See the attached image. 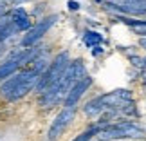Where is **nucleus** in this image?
Instances as JSON below:
<instances>
[{"label": "nucleus", "instance_id": "obj_3", "mask_svg": "<svg viewBox=\"0 0 146 141\" xmlns=\"http://www.w3.org/2000/svg\"><path fill=\"white\" fill-rule=\"evenodd\" d=\"M144 136L143 128L132 121H119L114 125H106L99 128L98 139L99 141H123V139H141Z\"/></svg>", "mask_w": 146, "mask_h": 141}, {"label": "nucleus", "instance_id": "obj_6", "mask_svg": "<svg viewBox=\"0 0 146 141\" xmlns=\"http://www.w3.org/2000/svg\"><path fill=\"white\" fill-rule=\"evenodd\" d=\"M74 114H76V107H65V109L56 116V120L52 121V125H50V128H49V134H47V139L49 141L58 139L61 134H63L65 128L69 127V123L72 121Z\"/></svg>", "mask_w": 146, "mask_h": 141}, {"label": "nucleus", "instance_id": "obj_2", "mask_svg": "<svg viewBox=\"0 0 146 141\" xmlns=\"http://www.w3.org/2000/svg\"><path fill=\"white\" fill-rule=\"evenodd\" d=\"M42 72H38L36 69H25L20 72H15L13 76H9L5 82H2L0 85V96L9 101H16L20 98H24L27 92H31L36 87V82L40 78Z\"/></svg>", "mask_w": 146, "mask_h": 141}, {"label": "nucleus", "instance_id": "obj_1", "mask_svg": "<svg viewBox=\"0 0 146 141\" xmlns=\"http://www.w3.org/2000/svg\"><path fill=\"white\" fill-rule=\"evenodd\" d=\"M87 76V71H85V65H83L81 60H74L70 61L69 67L65 69L63 76L58 80V83H54L52 87H49L45 92L40 94V105L43 109H49V107H54L58 101L65 100L67 94L70 92V89L76 85L81 78Z\"/></svg>", "mask_w": 146, "mask_h": 141}, {"label": "nucleus", "instance_id": "obj_13", "mask_svg": "<svg viewBox=\"0 0 146 141\" xmlns=\"http://www.w3.org/2000/svg\"><path fill=\"white\" fill-rule=\"evenodd\" d=\"M139 43H141V47H144V49H146V36H143L141 40H139Z\"/></svg>", "mask_w": 146, "mask_h": 141}, {"label": "nucleus", "instance_id": "obj_4", "mask_svg": "<svg viewBox=\"0 0 146 141\" xmlns=\"http://www.w3.org/2000/svg\"><path fill=\"white\" fill-rule=\"evenodd\" d=\"M69 63H70L69 53H65V51H63V53H60L52 60V63H50L47 69L40 74V78H38V82H36L35 91L42 94V92H45L49 87H52L54 83H58V80L63 76V72H65L67 67H69Z\"/></svg>", "mask_w": 146, "mask_h": 141}, {"label": "nucleus", "instance_id": "obj_11", "mask_svg": "<svg viewBox=\"0 0 146 141\" xmlns=\"http://www.w3.org/2000/svg\"><path fill=\"white\" fill-rule=\"evenodd\" d=\"M78 7H80V4H78L76 0H69V9H72V11H76Z\"/></svg>", "mask_w": 146, "mask_h": 141}, {"label": "nucleus", "instance_id": "obj_15", "mask_svg": "<svg viewBox=\"0 0 146 141\" xmlns=\"http://www.w3.org/2000/svg\"><path fill=\"white\" fill-rule=\"evenodd\" d=\"M143 61H144V65H146V58H144V60H143Z\"/></svg>", "mask_w": 146, "mask_h": 141}, {"label": "nucleus", "instance_id": "obj_9", "mask_svg": "<svg viewBox=\"0 0 146 141\" xmlns=\"http://www.w3.org/2000/svg\"><path fill=\"white\" fill-rule=\"evenodd\" d=\"M83 42H85V45L87 47H98V45H101V42H103V36L99 35V33H96V31H87L85 35H83Z\"/></svg>", "mask_w": 146, "mask_h": 141}, {"label": "nucleus", "instance_id": "obj_10", "mask_svg": "<svg viewBox=\"0 0 146 141\" xmlns=\"http://www.w3.org/2000/svg\"><path fill=\"white\" fill-rule=\"evenodd\" d=\"M98 132H99V127H90L88 130L80 134V136H78L76 139H72V141H90L94 136H98Z\"/></svg>", "mask_w": 146, "mask_h": 141}, {"label": "nucleus", "instance_id": "obj_12", "mask_svg": "<svg viewBox=\"0 0 146 141\" xmlns=\"http://www.w3.org/2000/svg\"><path fill=\"white\" fill-rule=\"evenodd\" d=\"M101 53H103V47H101V45H98V47H92V54H94V56H99Z\"/></svg>", "mask_w": 146, "mask_h": 141}, {"label": "nucleus", "instance_id": "obj_8", "mask_svg": "<svg viewBox=\"0 0 146 141\" xmlns=\"http://www.w3.org/2000/svg\"><path fill=\"white\" fill-rule=\"evenodd\" d=\"M9 20L13 22V25H15L18 31H29V29H31V20H29L27 13H25L22 7H16V9L11 11Z\"/></svg>", "mask_w": 146, "mask_h": 141}, {"label": "nucleus", "instance_id": "obj_5", "mask_svg": "<svg viewBox=\"0 0 146 141\" xmlns=\"http://www.w3.org/2000/svg\"><path fill=\"white\" fill-rule=\"evenodd\" d=\"M56 20H58V15H50V16H45L43 20H40L36 25H33L31 29L27 31V35L22 38V47H33L50 27L56 24Z\"/></svg>", "mask_w": 146, "mask_h": 141}, {"label": "nucleus", "instance_id": "obj_7", "mask_svg": "<svg viewBox=\"0 0 146 141\" xmlns=\"http://www.w3.org/2000/svg\"><path fill=\"white\" fill-rule=\"evenodd\" d=\"M90 85H92V78H90V76L81 78V80L70 89V92L67 94V98H65V107H76L78 101L81 100V96L87 92V89L90 87Z\"/></svg>", "mask_w": 146, "mask_h": 141}, {"label": "nucleus", "instance_id": "obj_14", "mask_svg": "<svg viewBox=\"0 0 146 141\" xmlns=\"http://www.w3.org/2000/svg\"><path fill=\"white\" fill-rule=\"evenodd\" d=\"M2 53H4V43L0 42V54H2Z\"/></svg>", "mask_w": 146, "mask_h": 141}]
</instances>
